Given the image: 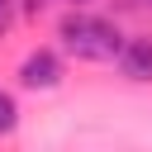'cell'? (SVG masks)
I'll return each instance as SVG.
<instances>
[{"mask_svg": "<svg viewBox=\"0 0 152 152\" xmlns=\"http://www.w3.org/2000/svg\"><path fill=\"white\" fill-rule=\"evenodd\" d=\"M57 38H62V52H71L76 62H119V52H124L119 24L104 14H90L86 5L81 10L71 5V14H62Z\"/></svg>", "mask_w": 152, "mask_h": 152, "instance_id": "obj_1", "label": "cell"}, {"mask_svg": "<svg viewBox=\"0 0 152 152\" xmlns=\"http://www.w3.org/2000/svg\"><path fill=\"white\" fill-rule=\"evenodd\" d=\"M62 52L57 48H33L24 62H19V86L24 90H52V86H62Z\"/></svg>", "mask_w": 152, "mask_h": 152, "instance_id": "obj_2", "label": "cell"}, {"mask_svg": "<svg viewBox=\"0 0 152 152\" xmlns=\"http://www.w3.org/2000/svg\"><path fill=\"white\" fill-rule=\"evenodd\" d=\"M119 71H124L128 81H152V33L124 38V52H119Z\"/></svg>", "mask_w": 152, "mask_h": 152, "instance_id": "obj_3", "label": "cell"}, {"mask_svg": "<svg viewBox=\"0 0 152 152\" xmlns=\"http://www.w3.org/2000/svg\"><path fill=\"white\" fill-rule=\"evenodd\" d=\"M19 128V104H14V95L0 86V138H10Z\"/></svg>", "mask_w": 152, "mask_h": 152, "instance_id": "obj_4", "label": "cell"}, {"mask_svg": "<svg viewBox=\"0 0 152 152\" xmlns=\"http://www.w3.org/2000/svg\"><path fill=\"white\" fill-rule=\"evenodd\" d=\"M48 5H52V0H19V10H24V14H28V19H38V14H43V10H48Z\"/></svg>", "mask_w": 152, "mask_h": 152, "instance_id": "obj_5", "label": "cell"}, {"mask_svg": "<svg viewBox=\"0 0 152 152\" xmlns=\"http://www.w3.org/2000/svg\"><path fill=\"white\" fill-rule=\"evenodd\" d=\"M10 28V0H0V33Z\"/></svg>", "mask_w": 152, "mask_h": 152, "instance_id": "obj_6", "label": "cell"}, {"mask_svg": "<svg viewBox=\"0 0 152 152\" xmlns=\"http://www.w3.org/2000/svg\"><path fill=\"white\" fill-rule=\"evenodd\" d=\"M66 5H76V10H81V5H90V0H66Z\"/></svg>", "mask_w": 152, "mask_h": 152, "instance_id": "obj_7", "label": "cell"}]
</instances>
